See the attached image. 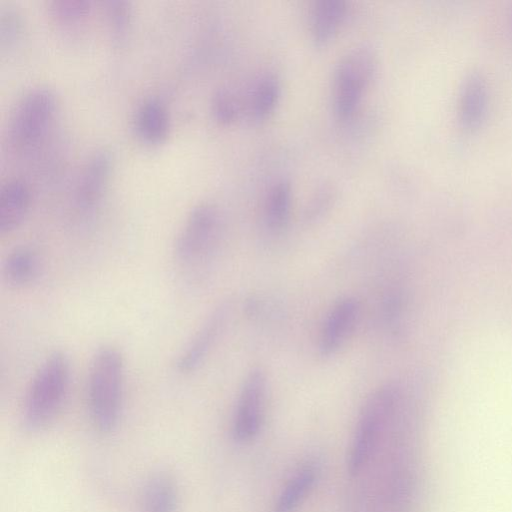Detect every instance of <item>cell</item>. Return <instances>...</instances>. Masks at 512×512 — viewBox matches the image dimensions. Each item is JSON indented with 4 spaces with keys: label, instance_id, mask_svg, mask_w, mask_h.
<instances>
[{
    "label": "cell",
    "instance_id": "10",
    "mask_svg": "<svg viewBox=\"0 0 512 512\" xmlns=\"http://www.w3.org/2000/svg\"><path fill=\"white\" fill-rule=\"evenodd\" d=\"M359 309L358 301L352 297L341 298L332 306L320 332L321 355H333L343 345L355 327Z\"/></svg>",
    "mask_w": 512,
    "mask_h": 512
},
{
    "label": "cell",
    "instance_id": "18",
    "mask_svg": "<svg viewBox=\"0 0 512 512\" xmlns=\"http://www.w3.org/2000/svg\"><path fill=\"white\" fill-rule=\"evenodd\" d=\"M291 185L287 181H280L270 190L265 204V222L273 231L283 229L290 216Z\"/></svg>",
    "mask_w": 512,
    "mask_h": 512
},
{
    "label": "cell",
    "instance_id": "7",
    "mask_svg": "<svg viewBox=\"0 0 512 512\" xmlns=\"http://www.w3.org/2000/svg\"><path fill=\"white\" fill-rule=\"evenodd\" d=\"M266 384V375L260 368H253L244 379L232 421L235 441L245 443L259 433L263 421Z\"/></svg>",
    "mask_w": 512,
    "mask_h": 512
},
{
    "label": "cell",
    "instance_id": "16",
    "mask_svg": "<svg viewBox=\"0 0 512 512\" xmlns=\"http://www.w3.org/2000/svg\"><path fill=\"white\" fill-rule=\"evenodd\" d=\"M316 479L317 470L313 464L301 466L281 490L273 512H295L311 491Z\"/></svg>",
    "mask_w": 512,
    "mask_h": 512
},
{
    "label": "cell",
    "instance_id": "17",
    "mask_svg": "<svg viewBox=\"0 0 512 512\" xmlns=\"http://www.w3.org/2000/svg\"><path fill=\"white\" fill-rule=\"evenodd\" d=\"M346 11L343 0L317 1L311 17V34L315 42L322 44L332 38L343 22Z\"/></svg>",
    "mask_w": 512,
    "mask_h": 512
},
{
    "label": "cell",
    "instance_id": "15",
    "mask_svg": "<svg viewBox=\"0 0 512 512\" xmlns=\"http://www.w3.org/2000/svg\"><path fill=\"white\" fill-rule=\"evenodd\" d=\"M40 257L30 246H18L7 255L3 264L5 281L15 287L23 288L32 284L39 276Z\"/></svg>",
    "mask_w": 512,
    "mask_h": 512
},
{
    "label": "cell",
    "instance_id": "23",
    "mask_svg": "<svg viewBox=\"0 0 512 512\" xmlns=\"http://www.w3.org/2000/svg\"><path fill=\"white\" fill-rule=\"evenodd\" d=\"M211 110L214 118L219 123L229 124L237 117L238 105L235 97L229 90L219 89L213 95Z\"/></svg>",
    "mask_w": 512,
    "mask_h": 512
},
{
    "label": "cell",
    "instance_id": "1",
    "mask_svg": "<svg viewBox=\"0 0 512 512\" xmlns=\"http://www.w3.org/2000/svg\"><path fill=\"white\" fill-rule=\"evenodd\" d=\"M125 363L119 349L99 347L90 362L87 405L90 421L100 434H110L120 421L123 409Z\"/></svg>",
    "mask_w": 512,
    "mask_h": 512
},
{
    "label": "cell",
    "instance_id": "20",
    "mask_svg": "<svg viewBox=\"0 0 512 512\" xmlns=\"http://www.w3.org/2000/svg\"><path fill=\"white\" fill-rule=\"evenodd\" d=\"M91 9V2L86 0H53L49 4L53 21L66 27L81 24L90 15Z\"/></svg>",
    "mask_w": 512,
    "mask_h": 512
},
{
    "label": "cell",
    "instance_id": "6",
    "mask_svg": "<svg viewBox=\"0 0 512 512\" xmlns=\"http://www.w3.org/2000/svg\"><path fill=\"white\" fill-rule=\"evenodd\" d=\"M375 69V56L365 47L355 48L340 59L333 87L334 110L340 119H348L355 113Z\"/></svg>",
    "mask_w": 512,
    "mask_h": 512
},
{
    "label": "cell",
    "instance_id": "21",
    "mask_svg": "<svg viewBox=\"0 0 512 512\" xmlns=\"http://www.w3.org/2000/svg\"><path fill=\"white\" fill-rule=\"evenodd\" d=\"M279 91V83L274 77H265L258 83L252 98V113L256 119H263L273 111Z\"/></svg>",
    "mask_w": 512,
    "mask_h": 512
},
{
    "label": "cell",
    "instance_id": "5",
    "mask_svg": "<svg viewBox=\"0 0 512 512\" xmlns=\"http://www.w3.org/2000/svg\"><path fill=\"white\" fill-rule=\"evenodd\" d=\"M399 400V389L389 384L375 391L365 403L348 455L347 469L351 475H357L368 462L380 432L394 414Z\"/></svg>",
    "mask_w": 512,
    "mask_h": 512
},
{
    "label": "cell",
    "instance_id": "14",
    "mask_svg": "<svg viewBox=\"0 0 512 512\" xmlns=\"http://www.w3.org/2000/svg\"><path fill=\"white\" fill-rule=\"evenodd\" d=\"M179 489L174 477L166 472L151 475L140 497V512H177Z\"/></svg>",
    "mask_w": 512,
    "mask_h": 512
},
{
    "label": "cell",
    "instance_id": "12",
    "mask_svg": "<svg viewBox=\"0 0 512 512\" xmlns=\"http://www.w3.org/2000/svg\"><path fill=\"white\" fill-rule=\"evenodd\" d=\"M134 128L144 143H163L170 131V117L164 102L157 97L143 100L135 113Z\"/></svg>",
    "mask_w": 512,
    "mask_h": 512
},
{
    "label": "cell",
    "instance_id": "8",
    "mask_svg": "<svg viewBox=\"0 0 512 512\" xmlns=\"http://www.w3.org/2000/svg\"><path fill=\"white\" fill-rule=\"evenodd\" d=\"M113 170V157L106 149L93 153L78 176L73 203L81 216L93 215L107 193Z\"/></svg>",
    "mask_w": 512,
    "mask_h": 512
},
{
    "label": "cell",
    "instance_id": "4",
    "mask_svg": "<svg viewBox=\"0 0 512 512\" xmlns=\"http://www.w3.org/2000/svg\"><path fill=\"white\" fill-rule=\"evenodd\" d=\"M57 99L46 87L29 90L17 102L8 124V144L16 153L37 148L46 138L55 118Z\"/></svg>",
    "mask_w": 512,
    "mask_h": 512
},
{
    "label": "cell",
    "instance_id": "9",
    "mask_svg": "<svg viewBox=\"0 0 512 512\" xmlns=\"http://www.w3.org/2000/svg\"><path fill=\"white\" fill-rule=\"evenodd\" d=\"M229 316V305H218L206 318L189 344L176 361V369L181 374L196 371L205 361L220 335L224 331Z\"/></svg>",
    "mask_w": 512,
    "mask_h": 512
},
{
    "label": "cell",
    "instance_id": "19",
    "mask_svg": "<svg viewBox=\"0 0 512 512\" xmlns=\"http://www.w3.org/2000/svg\"><path fill=\"white\" fill-rule=\"evenodd\" d=\"M104 12L111 39L122 45L129 37L132 27V7L123 0L105 2Z\"/></svg>",
    "mask_w": 512,
    "mask_h": 512
},
{
    "label": "cell",
    "instance_id": "2",
    "mask_svg": "<svg viewBox=\"0 0 512 512\" xmlns=\"http://www.w3.org/2000/svg\"><path fill=\"white\" fill-rule=\"evenodd\" d=\"M71 364L62 350L51 352L35 372L28 387L22 424L29 432L48 427L61 411L68 394Z\"/></svg>",
    "mask_w": 512,
    "mask_h": 512
},
{
    "label": "cell",
    "instance_id": "13",
    "mask_svg": "<svg viewBox=\"0 0 512 512\" xmlns=\"http://www.w3.org/2000/svg\"><path fill=\"white\" fill-rule=\"evenodd\" d=\"M31 205V191L20 179L6 182L0 191V233L16 230L26 218Z\"/></svg>",
    "mask_w": 512,
    "mask_h": 512
},
{
    "label": "cell",
    "instance_id": "11",
    "mask_svg": "<svg viewBox=\"0 0 512 512\" xmlns=\"http://www.w3.org/2000/svg\"><path fill=\"white\" fill-rule=\"evenodd\" d=\"M488 99V87L482 74H469L463 82L459 97V120L465 129L475 130L482 125Z\"/></svg>",
    "mask_w": 512,
    "mask_h": 512
},
{
    "label": "cell",
    "instance_id": "3",
    "mask_svg": "<svg viewBox=\"0 0 512 512\" xmlns=\"http://www.w3.org/2000/svg\"><path fill=\"white\" fill-rule=\"evenodd\" d=\"M220 239V215L210 203L195 206L184 221L173 248V256L182 275L200 276L213 259Z\"/></svg>",
    "mask_w": 512,
    "mask_h": 512
},
{
    "label": "cell",
    "instance_id": "22",
    "mask_svg": "<svg viewBox=\"0 0 512 512\" xmlns=\"http://www.w3.org/2000/svg\"><path fill=\"white\" fill-rule=\"evenodd\" d=\"M24 32V22L21 14L11 8L0 10V44L3 49H9L20 41Z\"/></svg>",
    "mask_w": 512,
    "mask_h": 512
}]
</instances>
